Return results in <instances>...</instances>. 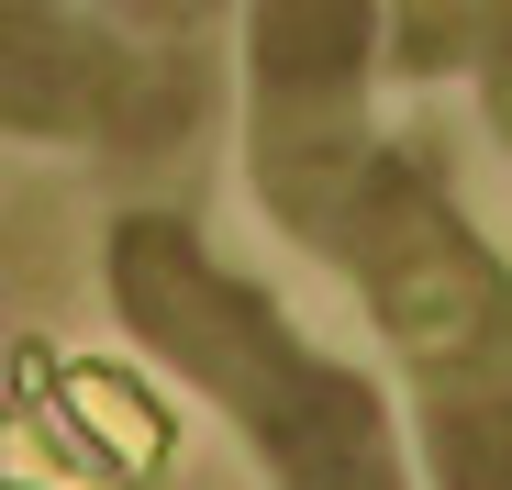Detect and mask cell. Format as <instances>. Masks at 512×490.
<instances>
[{
    "label": "cell",
    "mask_w": 512,
    "mask_h": 490,
    "mask_svg": "<svg viewBox=\"0 0 512 490\" xmlns=\"http://www.w3.org/2000/svg\"><path fill=\"white\" fill-rule=\"evenodd\" d=\"M112 301L179 379H201V401L256 446L268 490H412L390 390L346 368L312 323H290V301L201 245L179 212H134L112 234Z\"/></svg>",
    "instance_id": "2"
},
{
    "label": "cell",
    "mask_w": 512,
    "mask_h": 490,
    "mask_svg": "<svg viewBox=\"0 0 512 490\" xmlns=\"http://www.w3.org/2000/svg\"><path fill=\"white\" fill-rule=\"evenodd\" d=\"M256 190L279 201V234H301L323 268L368 290V323L390 335L446 490H512V290L490 245L423 190L390 145L346 123V90H268L256 101Z\"/></svg>",
    "instance_id": "1"
}]
</instances>
